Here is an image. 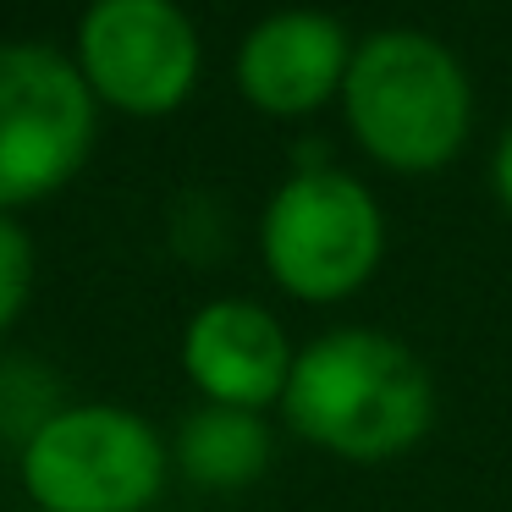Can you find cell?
Returning <instances> with one entry per match:
<instances>
[{
	"label": "cell",
	"mask_w": 512,
	"mask_h": 512,
	"mask_svg": "<svg viewBox=\"0 0 512 512\" xmlns=\"http://www.w3.org/2000/svg\"><path fill=\"white\" fill-rule=\"evenodd\" d=\"M490 193H496V204L512 215V122L501 127L496 149H490Z\"/></svg>",
	"instance_id": "obj_11"
},
{
	"label": "cell",
	"mask_w": 512,
	"mask_h": 512,
	"mask_svg": "<svg viewBox=\"0 0 512 512\" xmlns=\"http://www.w3.org/2000/svg\"><path fill=\"white\" fill-rule=\"evenodd\" d=\"M292 347L276 309L254 298H210L182 325V375L193 380L204 402L226 408H281V391L292 380Z\"/></svg>",
	"instance_id": "obj_8"
},
{
	"label": "cell",
	"mask_w": 512,
	"mask_h": 512,
	"mask_svg": "<svg viewBox=\"0 0 512 512\" xmlns=\"http://www.w3.org/2000/svg\"><path fill=\"white\" fill-rule=\"evenodd\" d=\"M391 226L375 188L347 166H298L259 210V265L276 292L314 309L347 303L375 281Z\"/></svg>",
	"instance_id": "obj_3"
},
{
	"label": "cell",
	"mask_w": 512,
	"mask_h": 512,
	"mask_svg": "<svg viewBox=\"0 0 512 512\" xmlns=\"http://www.w3.org/2000/svg\"><path fill=\"white\" fill-rule=\"evenodd\" d=\"M166 474L171 446L122 402L56 408L23 441V490L45 512H149Z\"/></svg>",
	"instance_id": "obj_4"
},
{
	"label": "cell",
	"mask_w": 512,
	"mask_h": 512,
	"mask_svg": "<svg viewBox=\"0 0 512 512\" xmlns=\"http://www.w3.org/2000/svg\"><path fill=\"white\" fill-rule=\"evenodd\" d=\"M276 463V430L254 408L199 402L171 435V468L199 490H248Z\"/></svg>",
	"instance_id": "obj_9"
},
{
	"label": "cell",
	"mask_w": 512,
	"mask_h": 512,
	"mask_svg": "<svg viewBox=\"0 0 512 512\" xmlns=\"http://www.w3.org/2000/svg\"><path fill=\"white\" fill-rule=\"evenodd\" d=\"M72 61L100 105L160 122L199 89L204 39L177 0H89Z\"/></svg>",
	"instance_id": "obj_6"
},
{
	"label": "cell",
	"mask_w": 512,
	"mask_h": 512,
	"mask_svg": "<svg viewBox=\"0 0 512 512\" xmlns=\"http://www.w3.org/2000/svg\"><path fill=\"white\" fill-rule=\"evenodd\" d=\"M100 133V100L56 45H0V215L61 193Z\"/></svg>",
	"instance_id": "obj_5"
},
{
	"label": "cell",
	"mask_w": 512,
	"mask_h": 512,
	"mask_svg": "<svg viewBox=\"0 0 512 512\" xmlns=\"http://www.w3.org/2000/svg\"><path fill=\"white\" fill-rule=\"evenodd\" d=\"M336 111L369 166L441 177L474 138L479 94L468 61L430 28H375L358 39Z\"/></svg>",
	"instance_id": "obj_2"
},
{
	"label": "cell",
	"mask_w": 512,
	"mask_h": 512,
	"mask_svg": "<svg viewBox=\"0 0 512 512\" xmlns=\"http://www.w3.org/2000/svg\"><path fill=\"white\" fill-rule=\"evenodd\" d=\"M358 39L320 6H281L243 34L232 61L237 94L270 122H309L342 100Z\"/></svg>",
	"instance_id": "obj_7"
},
{
	"label": "cell",
	"mask_w": 512,
	"mask_h": 512,
	"mask_svg": "<svg viewBox=\"0 0 512 512\" xmlns=\"http://www.w3.org/2000/svg\"><path fill=\"white\" fill-rule=\"evenodd\" d=\"M435 375L402 336L380 325H336L298 347L281 391V424L336 463L408 457L435 424Z\"/></svg>",
	"instance_id": "obj_1"
},
{
	"label": "cell",
	"mask_w": 512,
	"mask_h": 512,
	"mask_svg": "<svg viewBox=\"0 0 512 512\" xmlns=\"http://www.w3.org/2000/svg\"><path fill=\"white\" fill-rule=\"evenodd\" d=\"M28 298H34V237L17 215H0V331L17 325Z\"/></svg>",
	"instance_id": "obj_10"
}]
</instances>
